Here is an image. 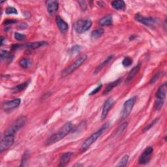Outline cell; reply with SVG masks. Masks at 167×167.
<instances>
[{
  "instance_id": "cell-33",
  "label": "cell",
  "mask_w": 167,
  "mask_h": 167,
  "mask_svg": "<svg viewBox=\"0 0 167 167\" xmlns=\"http://www.w3.org/2000/svg\"><path fill=\"white\" fill-rule=\"evenodd\" d=\"M28 152H25L24 154H23V157H22V164H20L21 166H23L24 165V163H26V161H28Z\"/></svg>"
},
{
  "instance_id": "cell-11",
  "label": "cell",
  "mask_w": 167,
  "mask_h": 167,
  "mask_svg": "<svg viewBox=\"0 0 167 167\" xmlns=\"http://www.w3.org/2000/svg\"><path fill=\"white\" fill-rule=\"evenodd\" d=\"M21 102V99L19 98L14 99L11 101H5L3 104V109L7 112V111H11L16 108H17Z\"/></svg>"
},
{
  "instance_id": "cell-25",
  "label": "cell",
  "mask_w": 167,
  "mask_h": 167,
  "mask_svg": "<svg viewBox=\"0 0 167 167\" xmlns=\"http://www.w3.org/2000/svg\"><path fill=\"white\" fill-rule=\"evenodd\" d=\"M14 55L11 54V52H8L7 50H2L1 51V59L2 60H11V59H13Z\"/></svg>"
},
{
  "instance_id": "cell-14",
  "label": "cell",
  "mask_w": 167,
  "mask_h": 167,
  "mask_svg": "<svg viewBox=\"0 0 167 167\" xmlns=\"http://www.w3.org/2000/svg\"><path fill=\"white\" fill-rule=\"evenodd\" d=\"M166 91H167V84L166 82H164L158 88L156 92V99L164 101L166 95Z\"/></svg>"
},
{
  "instance_id": "cell-34",
  "label": "cell",
  "mask_w": 167,
  "mask_h": 167,
  "mask_svg": "<svg viewBox=\"0 0 167 167\" xmlns=\"http://www.w3.org/2000/svg\"><path fill=\"white\" fill-rule=\"evenodd\" d=\"M160 75H161V73H157L152 79H151V81H150V82H149V84H153V83H154L157 80V79L159 78V76H160Z\"/></svg>"
},
{
  "instance_id": "cell-35",
  "label": "cell",
  "mask_w": 167,
  "mask_h": 167,
  "mask_svg": "<svg viewBox=\"0 0 167 167\" xmlns=\"http://www.w3.org/2000/svg\"><path fill=\"white\" fill-rule=\"evenodd\" d=\"M78 3L80 4V6L81 7V9L83 10V11H86V9H87V5H86V3L84 1H78Z\"/></svg>"
},
{
  "instance_id": "cell-20",
  "label": "cell",
  "mask_w": 167,
  "mask_h": 167,
  "mask_svg": "<svg viewBox=\"0 0 167 167\" xmlns=\"http://www.w3.org/2000/svg\"><path fill=\"white\" fill-rule=\"evenodd\" d=\"M112 15H107L102 17L99 20V25L101 26H108L112 24Z\"/></svg>"
},
{
  "instance_id": "cell-31",
  "label": "cell",
  "mask_w": 167,
  "mask_h": 167,
  "mask_svg": "<svg viewBox=\"0 0 167 167\" xmlns=\"http://www.w3.org/2000/svg\"><path fill=\"white\" fill-rule=\"evenodd\" d=\"M6 13L7 14H17V10L15 9V8L13 7H8L6 11H5Z\"/></svg>"
},
{
  "instance_id": "cell-3",
  "label": "cell",
  "mask_w": 167,
  "mask_h": 167,
  "mask_svg": "<svg viewBox=\"0 0 167 167\" xmlns=\"http://www.w3.org/2000/svg\"><path fill=\"white\" fill-rule=\"evenodd\" d=\"M27 119L25 116H20L17 118L12 125L4 133V135H14L20 129L25 125Z\"/></svg>"
},
{
  "instance_id": "cell-27",
  "label": "cell",
  "mask_w": 167,
  "mask_h": 167,
  "mask_svg": "<svg viewBox=\"0 0 167 167\" xmlns=\"http://www.w3.org/2000/svg\"><path fill=\"white\" fill-rule=\"evenodd\" d=\"M129 155H124L122 159L119 162V163L117 164V166H125L127 164V163H128L129 161Z\"/></svg>"
},
{
  "instance_id": "cell-28",
  "label": "cell",
  "mask_w": 167,
  "mask_h": 167,
  "mask_svg": "<svg viewBox=\"0 0 167 167\" xmlns=\"http://www.w3.org/2000/svg\"><path fill=\"white\" fill-rule=\"evenodd\" d=\"M132 63H133V60L130 57H126L122 61V64L125 67L131 66Z\"/></svg>"
},
{
  "instance_id": "cell-12",
  "label": "cell",
  "mask_w": 167,
  "mask_h": 167,
  "mask_svg": "<svg viewBox=\"0 0 167 167\" xmlns=\"http://www.w3.org/2000/svg\"><path fill=\"white\" fill-rule=\"evenodd\" d=\"M114 104V99L112 97L108 98L104 103V105L102 107V114H101V119L102 120H105L106 118L109 110L111 109V108L112 107Z\"/></svg>"
},
{
  "instance_id": "cell-16",
  "label": "cell",
  "mask_w": 167,
  "mask_h": 167,
  "mask_svg": "<svg viewBox=\"0 0 167 167\" xmlns=\"http://www.w3.org/2000/svg\"><path fill=\"white\" fill-rule=\"evenodd\" d=\"M73 155L72 152H66L63 154L60 158L59 166H65L70 161L71 157Z\"/></svg>"
},
{
  "instance_id": "cell-37",
  "label": "cell",
  "mask_w": 167,
  "mask_h": 167,
  "mask_svg": "<svg viewBox=\"0 0 167 167\" xmlns=\"http://www.w3.org/2000/svg\"><path fill=\"white\" fill-rule=\"evenodd\" d=\"M17 22V20H7L5 22V25H9V24H12V23H14Z\"/></svg>"
},
{
  "instance_id": "cell-22",
  "label": "cell",
  "mask_w": 167,
  "mask_h": 167,
  "mask_svg": "<svg viewBox=\"0 0 167 167\" xmlns=\"http://www.w3.org/2000/svg\"><path fill=\"white\" fill-rule=\"evenodd\" d=\"M103 34H104V29L102 28H97L95 30L93 31L91 34V38L92 40H96V39L101 37Z\"/></svg>"
},
{
  "instance_id": "cell-18",
  "label": "cell",
  "mask_w": 167,
  "mask_h": 167,
  "mask_svg": "<svg viewBox=\"0 0 167 167\" xmlns=\"http://www.w3.org/2000/svg\"><path fill=\"white\" fill-rule=\"evenodd\" d=\"M122 81V78H120L117 79L116 81L112 82H110L105 87V89L104 90V91H103L102 94L103 95H107L108 94V93H110L111 91H112L115 87H116L117 86H118L119 84H120L121 83V82Z\"/></svg>"
},
{
  "instance_id": "cell-15",
  "label": "cell",
  "mask_w": 167,
  "mask_h": 167,
  "mask_svg": "<svg viewBox=\"0 0 167 167\" xmlns=\"http://www.w3.org/2000/svg\"><path fill=\"white\" fill-rule=\"evenodd\" d=\"M141 68V63H138V65H137L135 67H134L129 72L128 76H127L126 79H125V82L127 84H128L129 82H131L132 81L133 79L134 78V76L137 75V73H138V71L140 70Z\"/></svg>"
},
{
  "instance_id": "cell-38",
  "label": "cell",
  "mask_w": 167,
  "mask_h": 167,
  "mask_svg": "<svg viewBox=\"0 0 167 167\" xmlns=\"http://www.w3.org/2000/svg\"><path fill=\"white\" fill-rule=\"evenodd\" d=\"M3 37H2V41H1V45H3Z\"/></svg>"
},
{
  "instance_id": "cell-8",
  "label": "cell",
  "mask_w": 167,
  "mask_h": 167,
  "mask_svg": "<svg viewBox=\"0 0 167 167\" xmlns=\"http://www.w3.org/2000/svg\"><path fill=\"white\" fill-rule=\"evenodd\" d=\"M14 142V135H3L0 142V152H3L11 148Z\"/></svg>"
},
{
  "instance_id": "cell-29",
  "label": "cell",
  "mask_w": 167,
  "mask_h": 167,
  "mask_svg": "<svg viewBox=\"0 0 167 167\" xmlns=\"http://www.w3.org/2000/svg\"><path fill=\"white\" fill-rule=\"evenodd\" d=\"M159 118L157 117V118H155V120H154L152 122H151L149 124H148V125H146L144 129H143V131L144 132H146L147 131H148L149 129H150L151 128H152V127L159 121Z\"/></svg>"
},
{
  "instance_id": "cell-21",
  "label": "cell",
  "mask_w": 167,
  "mask_h": 167,
  "mask_svg": "<svg viewBox=\"0 0 167 167\" xmlns=\"http://www.w3.org/2000/svg\"><path fill=\"white\" fill-rule=\"evenodd\" d=\"M112 7L117 11H123L125 9L126 5L122 0H118V1H113L111 3Z\"/></svg>"
},
{
  "instance_id": "cell-30",
  "label": "cell",
  "mask_w": 167,
  "mask_h": 167,
  "mask_svg": "<svg viewBox=\"0 0 167 167\" xmlns=\"http://www.w3.org/2000/svg\"><path fill=\"white\" fill-rule=\"evenodd\" d=\"M80 50H81V46L76 45V46H74L71 48L69 52L70 54H72L73 55H76L77 54L79 53Z\"/></svg>"
},
{
  "instance_id": "cell-6",
  "label": "cell",
  "mask_w": 167,
  "mask_h": 167,
  "mask_svg": "<svg viewBox=\"0 0 167 167\" xmlns=\"http://www.w3.org/2000/svg\"><path fill=\"white\" fill-rule=\"evenodd\" d=\"M137 96H134L128 100H127L123 104L122 110L121 112V119L122 120H124L128 117L131 111L133 110V108L134 105V103L137 101Z\"/></svg>"
},
{
  "instance_id": "cell-26",
  "label": "cell",
  "mask_w": 167,
  "mask_h": 167,
  "mask_svg": "<svg viewBox=\"0 0 167 167\" xmlns=\"http://www.w3.org/2000/svg\"><path fill=\"white\" fill-rule=\"evenodd\" d=\"M127 127H128V123L127 122L123 123L116 130V136H120V135L126 130V129L127 128Z\"/></svg>"
},
{
  "instance_id": "cell-24",
  "label": "cell",
  "mask_w": 167,
  "mask_h": 167,
  "mask_svg": "<svg viewBox=\"0 0 167 167\" xmlns=\"http://www.w3.org/2000/svg\"><path fill=\"white\" fill-rule=\"evenodd\" d=\"M31 64H32V61L28 58L22 59L19 61V65L23 69H27L31 65Z\"/></svg>"
},
{
  "instance_id": "cell-2",
  "label": "cell",
  "mask_w": 167,
  "mask_h": 167,
  "mask_svg": "<svg viewBox=\"0 0 167 167\" xmlns=\"http://www.w3.org/2000/svg\"><path fill=\"white\" fill-rule=\"evenodd\" d=\"M108 126H109L108 123H105V125H103L99 130H97L95 133H93L90 137L87 138L83 142V144L81 146V150L82 152H84V151L88 149L91 146V145L93 144V143L101 136L102 134L108 129Z\"/></svg>"
},
{
  "instance_id": "cell-7",
  "label": "cell",
  "mask_w": 167,
  "mask_h": 167,
  "mask_svg": "<svg viewBox=\"0 0 167 167\" xmlns=\"http://www.w3.org/2000/svg\"><path fill=\"white\" fill-rule=\"evenodd\" d=\"M92 25V22L90 19H80L75 25V31L78 34H83L88 30Z\"/></svg>"
},
{
  "instance_id": "cell-36",
  "label": "cell",
  "mask_w": 167,
  "mask_h": 167,
  "mask_svg": "<svg viewBox=\"0 0 167 167\" xmlns=\"http://www.w3.org/2000/svg\"><path fill=\"white\" fill-rule=\"evenodd\" d=\"M101 87H102V85H101V84L99 85V86H98L96 87V88L94 89V90H93L90 93V95H93L96 94L97 93H98V92L100 91V90H101Z\"/></svg>"
},
{
  "instance_id": "cell-4",
  "label": "cell",
  "mask_w": 167,
  "mask_h": 167,
  "mask_svg": "<svg viewBox=\"0 0 167 167\" xmlns=\"http://www.w3.org/2000/svg\"><path fill=\"white\" fill-rule=\"evenodd\" d=\"M87 55L84 54L80 58H78L74 63H73L69 67L65 69L61 72V77H65L72 73H73L75 70H76L78 68L80 67L85 61L87 60Z\"/></svg>"
},
{
  "instance_id": "cell-19",
  "label": "cell",
  "mask_w": 167,
  "mask_h": 167,
  "mask_svg": "<svg viewBox=\"0 0 167 167\" xmlns=\"http://www.w3.org/2000/svg\"><path fill=\"white\" fill-rule=\"evenodd\" d=\"M114 58V55H110V56L107 57V59L104 61H102V63H101L100 64L96 67V69H95L94 70V73L95 74H97L98 73H99L100 71L104 68L107 64H108V63H110L111 61H112V60Z\"/></svg>"
},
{
  "instance_id": "cell-32",
  "label": "cell",
  "mask_w": 167,
  "mask_h": 167,
  "mask_svg": "<svg viewBox=\"0 0 167 167\" xmlns=\"http://www.w3.org/2000/svg\"><path fill=\"white\" fill-rule=\"evenodd\" d=\"M14 38L17 39V41H23V39H24L26 38V36L23 35V34H19V33H15L14 34Z\"/></svg>"
},
{
  "instance_id": "cell-10",
  "label": "cell",
  "mask_w": 167,
  "mask_h": 167,
  "mask_svg": "<svg viewBox=\"0 0 167 167\" xmlns=\"http://www.w3.org/2000/svg\"><path fill=\"white\" fill-rule=\"evenodd\" d=\"M135 19L138 22L142 23L144 25L148 27L154 26L157 22V20L156 18L150 17H144V16H142L139 13L135 14Z\"/></svg>"
},
{
  "instance_id": "cell-17",
  "label": "cell",
  "mask_w": 167,
  "mask_h": 167,
  "mask_svg": "<svg viewBox=\"0 0 167 167\" xmlns=\"http://www.w3.org/2000/svg\"><path fill=\"white\" fill-rule=\"evenodd\" d=\"M55 22H56L57 26L62 32H65L67 31L69 28V26L67 24V23L63 20L60 16H57L56 18H55Z\"/></svg>"
},
{
  "instance_id": "cell-13",
  "label": "cell",
  "mask_w": 167,
  "mask_h": 167,
  "mask_svg": "<svg viewBox=\"0 0 167 167\" xmlns=\"http://www.w3.org/2000/svg\"><path fill=\"white\" fill-rule=\"evenodd\" d=\"M47 11L50 15L56 13L59 8V3L58 1H46V2Z\"/></svg>"
},
{
  "instance_id": "cell-1",
  "label": "cell",
  "mask_w": 167,
  "mask_h": 167,
  "mask_svg": "<svg viewBox=\"0 0 167 167\" xmlns=\"http://www.w3.org/2000/svg\"><path fill=\"white\" fill-rule=\"evenodd\" d=\"M73 125L71 122H67L58 131L54 134L53 135L48 138L45 142L46 146H50L55 144L61 139L64 138L67 134H68L70 132L72 131Z\"/></svg>"
},
{
  "instance_id": "cell-5",
  "label": "cell",
  "mask_w": 167,
  "mask_h": 167,
  "mask_svg": "<svg viewBox=\"0 0 167 167\" xmlns=\"http://www.w3.org/2000/svg\"><path fill=\"white\" fill-rule=\"evenodd\" d=\"M49 44L46 41H35L33 43H29L26 44H14L12 46V49L13 50L17 49H29V50H35L39 49L40 47H43Z\"/></svg>"
},
{
  "instance_id": "cell-23",
  "label": "cell",
  "mask_w": 167,
  "mask_h": 167,
  "mask_svg": "<svg viewBox=\"0 0 167 167\" xmlns=\"http://www.w3.org/2000/svg\"><path fill=\"white\" fill-rule=\"evenodd\" d=\"M29 82H23L22 84H20L16 87H13L12 90L14 93H17V92H20L21 91L24 90L28 87V86L29 85Z\"/></svg>"
},
{
  "instance_id": "cell-9",
  "label": "cell",
  "mask_w": 167,
  "mask_h": 167,
  "mask_svg": "<svg viewBox=\"0 0 167 167\" xmlns=\"http://www.w3.org/2000/svg\"><path fill=\"white\" fill-rule=\"evenodd\" d=\"M154 149L152 146L148 147L143 153L141 154L138 159V163L140 164H148L152 159Z\"/></svg>"
}]
</instances>
